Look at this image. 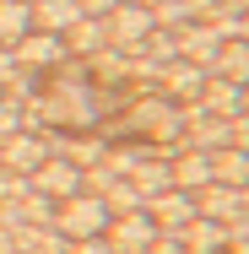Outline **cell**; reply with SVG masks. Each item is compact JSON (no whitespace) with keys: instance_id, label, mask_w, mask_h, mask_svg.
Returning a JSON list of instances; mask_svg holds the SVG:
<instances>
[{"instance_id":"6da1fadb","label":"cell","mask_w":249,"mask_h":254,"mask_svg":"<svg viewBox=\"0 0 249 254\" xmlns=\"http://www.w3.org/2000/svg\"><path fill=\"white\" fill-rule=\"evenodd\" d=\"M108 222H114V211L103 205V195H87V190L54 205V233H60L65 244H76V238H103Z\"/></svg>"},{"instance_id":"7a4b0ae2","label":"cell","mask_w":249,"mask_h":254,"mask_svg":"<svg viewBox=\"0 0 249 254\" xmlns=\"http://www.w3.org/2000/svg\"><path fill=\"white\" fill-rule=\"evenodd\" d=\"M103 238H108L114 254H147V244L157 238V222L147 216V205H136V211H119V216L103 227Z\"/></svg>"},{"instance_id":"3957f363","label":"cell","mask_w":249,"mask_h":254,"mask_svg":"<svg viewBox=\"0 0 249 254\" xmlns=\"http://www.w3.org/2000/svg\"><path fill=\"white\" fill-rule=\"evenodd\" d=\"M103 22H108V49L141 54V44H147V33H152V11L147 5H114Z\"/></svg>"},{"instance_id":"277c9868","label":"cell","mask_w":249,"mask_h":254,"mask_svg":"<svg viewBox=\"0 0 249 254\" xmlns=\"http://www.w3.org/2000/svg\"><path fill=\"white\" fill-rule=\"evenodd\" d=\"M27 184L60 205V200H71V195H82V168H76V162H65V157H44V162L27 173Z\"/></svg>"},{"instance_id":"5b68a950","label":"cell","mask_w":249,"mask_h":254,"mask_svg":"<svg viewBox=\"0 0 249 254\" xmlns=\"http://www.w3.org/2000/svg\"><path fill=\"white\" fill-rule=\"evenodd\" d=\"M11 60H16L22 70H54V65L71 60V54H65V38H60V33H38V27H33L27 38L11 44Z\"/></svg>"},{"instance_id":"8992f818","label":"cell","mask_w":249,"mask_h":254,"mask_svg":"<svg viewBox=\"0 0 249 254\" xmlns=\"http://www.w3.org/2000/svg\"><path fill=\"white\" fill-rule=\"evenodd\" d=\"M44 157H49V135H38V130H16V135L0 141V168L5 173H33Z\"/></svg>"},{"instance_id":"52a82bcc","label":"cell","mask_w":249,"mask_h":254,"mask_svg":"<svg viewBox=\"0 0 249 254\" xmlns=\"http://www.w3.org/2000/svg\"><path fill=\"white\" fill-rule=\"evenodd\" d=\"M147 216L157 222V233H179L184 222H195V195L190 190H163L157 200H147Z\"/></svg>"},{"instance_id":"ba28073f","label":"cell","mask_w":249,"mask_h":254,"mask_svg":"<svg viewBox=\"0 0 249 254\" xmlns=\"http://www.w3.org/2000/svg\"><path fill=\"white\" fill-rule=\"evenodd\" d=\"M168 179H173V190H206L211 184V152H184V146H173L168 152Z\"/></svg>"},{"instance_id":"9c48e42d","label":"cell","mask_w":249,"mask_h":254,"mask_svg":"<svg viewBox=\"0 0 249 254\" xmlns=\"http://www.w3.org/2000/svg\"><path fill=\"white\" fill-rule=\"evenodd\" d=\"M200 108H206V114H217V119H239V114L249 108V98H244V81H228V76H206Z\"/></svg>"},{"instance_id":"30bf717a","label":"cell","mask_w":249,"mask_h":254,"mask_svg":"<svg viewBox=\"0 0 249 254\" xmlns=\"http://www.w3.org/2000/svg\"><path fill=\"white\" fill-rule=\"evenodd\" d=\"M217 49H222V38H217L206 22H190V27H179V60L200 65L206 76H211V65H217Z\"/></svg>"},{"instance_id":"8fae6325","label":"cell","mask_w":249,"mask_h":254,"mask_svg":"<svg viewBox=\"0 0 249 254\" xmlns=\"http://www.w3.org/2000/svg\"><path fill=\"white\" fill-rule=\"evenodd\" d=\"M60 38H65V54L92 60V54L108 49V22H103V16H82V22H76V27H65Z\"/></svg>"},{"instance_id":"7c38bea8","label":"cell","mask_w":249,"mask_h":254,"mask_svg":"<svg viewBox=\"0 0 249 254\" xmlns=\"http://www.w3.org/2000/svg\"><path fill=\"white\" fill-rule=\"evenodd\" d=\"M179 244H184L190 254H222V249H228V227L211 222V216H195V222L179 227Z\"/></svg>"},{"instance_id":"4fadbf2b","label":"cell","mask_w":249,"mask_h":254,"mask_svg":"<svg viewBox=\"0 0 249 254\" xmlns=\"http://www.w3.org/2000/svg\"><path fill=\"white\" fill-rule=\"evenodd\" d=\"M125 179H130V190L141 195V205L157 200L163 190H173V179H168V157H147V162H136Z\"/></svg>"},{"instance_id":"5bb4252c","label":"cell","mask_w":249,"mask_h":254,"mask_svg":"<svg viewBox=\"0 0 249 254\" xmlns=\"http://www.w3.org/2000/svg\"><path fill=\"white\" fill-rule=\"evenodd\" d=\"M82 22V0H33V27L38 33H65Z\"/></svg>"},{"instance_id":"9a60e30c","label":"cell","mask_w":249,"mask_h":254,"mask_svg":"<svg viewBox=\"0 0 249 254\" xmlns=\"http://www.w3.org/2000/svg\"><path fill=\"white\" fill-rule=\"evenodd\" d=\"M211 179L228 184V190H249V152H239V146L211 152Z\"/></svg>"},{"instance_id":"2e32d148","label":"cell","mask_w":249,"mask_h":254,"mask_svg":"<svg viewBox=\"0 0 249 254\" xmlns=\"http://www.w3.org/2000/svg\"><path fill=\"white\" fill-rule=\"evenodd\" d=\"M27 33H33V5L27 0H0V49H11Z\"/></svg>"},{"instance_id":"e0dca14e","label":"cell","mask_w":249,"mask_h":254,"mask_svg":"<svg viewBox=\"0 0 249 254\" xmlns=\"http://www.w3.org/2000/svg\"><path fill=\"white\" fill-rule=\"evenodd\" d=\"M141 60H152L157 70H163V65H173V60H179V33H168V27H152V33H147V44H141Z\"/></svg>"},{"instance_id":"ac0fdd59","label":"cell","mask_w":249,"mask_h":254,"mask_svg":"<svg viewBox=\"0 0 249 254\" xmlns=\"http://www.w3.org/2000/svg\"><path fill=\"white\" fill-rule=\"evenodd\" d=\"M103 205H108V211L119 216V211H136V205H141V195L130 190V179H114V184L103 190Z\"/></svg>"},{"instance_id":"d6986e66","label":"cell","mask_w":249,"mask_h":254,"mask_svg":"<svg viewBox=\"0 0 249 254\" xmlns=\"http://www.w3.org/2000/svg\"><path fill=\"white\" fill-rule=\"evenodd\" d=\"M16 130H22V103H11L5 92H0V141L16 135Z\"/></svg>"},{"instance_id":"ffe728a7","label":"cell","mask_w":249,"mask_h":254,"mask_svg":"<svg viewBox=\"0 0 249 254\" xmlns=\"http://www.w3.org/2000/svg\"><path fill=\"white\" fill-rule=\"evenodd\" d=\"M147 254H190V249L179 244V233H157V238L147 244Z\"/></svg>"},{"instance_id":"44dd1931","label":"cell","mask_w":249,"mask_h":254,"mask_svg":"<svg viewBox=\"0 0 249 254\" xmlns=\"http://www.w3.org/2000/svg\"><path fill=\"white\" fill-rule=\"evenodd\" d=\"M71 254H114V249H108V238H76Z\"/></svg>"},{"instance_id":"7402d4cb","label":"cell","mask_w":249,"mask_h":254,"mask_svg":"<svg viewBox=\"0 0 249 254\" xmlns=\"http://www.w3.org/2000/svg\"><path fill=\"white\" fill-rule=\"evenodd\" d=\"M233 146H239V152H249V108L233 119Z\"/></svg>"},{"instance_id":"603a6c76","label":"cell","mask_w":249,"mask_h":254,"mask_svg":"<svg viewBox=\"0 0 249 254\" xmlns=\"http://www.w3.org/2000/svg\"><path fill=\"white\" fill-rule=\"evenodd\" d=\"M114 5H125V0H82V16H108Z\"/></svg>"},{"instance_id":"cb8c5ba5","label":"cell","mask_w":249,"mask_h":254,"mask_svg":"<svg viewBox=\"0 0 249 254\" xmlns=\"http://www.w3.org/2000/svg\"><path fill=\"white\" fill-rule=\"evenodd\" d=\"M11 76H16V60H11V49H0V87H5Z\"/></svg>"},{"instance_id":"d4e9b609","label":"cell","mask_w":249,"mask_h":254,"mask_svg":"<svg viewBox=\"0 0 249 254\" xmlns=\"http://www.w3.org/2000/svg\"><path fill=\"white\" fill-rule=\"evenodd\" d=\"M211 11H239V16H244V11H249V0H211Z\"/></svg>"},{"instance_id":"484cf974","label":"cell","mask_w":249,"mask_h":254,"mask_svg":"<svg viewBox=\"0 0 249 254\" xmlns=\"http://www.w3.org/2000/svg\"><path fill=\"white\" fill-rule=\"evenodd\" d=\"M244 44H249V11H244Z\"/></svg>"},{"instance_id":"4316f807","label":"cell","mask_w":249,"mask_h":254,"mask_svg":"<svg viewBox=\"0 0 249 254\" xmlns=\"http://www.w3.org/2000/svg\"><path fill=\"white\" fill-rule=\"evenodd\" d=\"M125 5H152V0H125Z\"/></svg>"}]
</instances>
